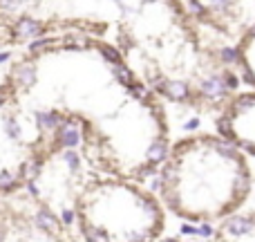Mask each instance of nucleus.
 <instances>
[{"label": "nucleus", "mask_w": 255, "mask_h": 242, "mask_svg": "<svg viewBox=\"0 0 255 242\" xmlns=\"http://www.w3.org/2000/svg\"><path fill=\"white\" fill-rule=\"evenodd\" d=\"M38 121L70 123L97 173L143 182L168 150L159 97L110 47L90 38H47L13 65L4 90Z\"/></svg>", "instance_id": "nucleus-1"}, {"label": "nucleus", "mask_w": 255, "mask_h": 242, "mask_svg": "<svg viewBox=\"0 0 255 242\" xmlns=\"http://www.w3.org/2000/svg\"><path fill=\"white\" fill-rule=\"evenodd\" d=\"M0 25L11 38H90L119 54L154 94L186 92L163 56L168 36L179 38L170 0H0Z\"/></svg>", "instance_id": "nucleus-2"}, {"label": "nucleus", "mask_w": 255, "mask_h": 242, "mask_svg": "<svg viewBox=\"0 0 255 242\" xmlns=\"http://www.w3.org/2000/svg\"><path fill=\"white\" fill-rule=\"evenodd\" d=\"M157 173L166 213L195 225L220 222L242 211L253 191L249 157L217 132L170 144Z\"/></svg>", "instance_id": "nucleus-3"}, {"label": "nucleus", "mask_w": 255, "mask_h": 242, "mask_svg": "<svg viewBox=\"0 0 255 242\" xmlns=\"http://www.w3.org/2000/svg\"><path fill=\"white\" fill-rule=\"evenodd\" d=\"M65 222H76L85 242H159L166 209L141 182L97 173L79 186Z\"/></svg>", "instance_id": "nucleus-4"}, {"label": "nucleus", "mask_w": 255, "mask_h": 242, "mask_svg": "<svg viewBox=\"0 0 255 242\" xmlns=\"http://www.w3.org/2000/svg\"><path fill=\"white\" fill-rule=\"evenodd\" d=\"M45 135L38 121L13 103L7 94L0 97V193L13 191L34 164L43 157Z\"/></svg>", "instance_id": "nucleus-5"}, {"label": "nucleus", "mask_w": 255, "mask_h": 242, "mask_svg": "<svg viewBox=\"0 0 255 242\" xmlns=\"http://www.w3.org/2000/svg\"><path fill=\"white\" fill-rule=\"evenodd\" d=\"M217 135L247 157H255V90L235 92L222 103Z\"/></svg>", "instance_id": "nucleus-6"}, {"label": "nucleus", "mask_w": 255, "mask_h": 242, "mask_svg": "<svg viewBox=\"0 0 255 242\" xmlns=\"http://www.w3.org/2000/svg\"><path fill=\"white\" fill-rule=\"evenodd\" d=\"M211 242H255V209L238 211L220 220Z\"/></svg>", "instance_id": "nucleus-7"}, {"label": "nucleus", "mask_w": 255, "mask_h": 242, "mask_svg": "<svg viewBox=\"0 0 255 242\" xmlns=\"http://www.w3.org/2000/svg\"><path fill=\"white\" fill-rule=\"evenodd\" d=\"M235 61H238L242 81L255 90V25L240 36L238 47H235Z\"/></svg>", "instance_id": "nucleus-8"}, {"label": "nucleus", "mask_w": 255, "mask_h": 242, "mask_svg": "<svg viewBox=\"0 0 255 242\" xmlns=\"http://www.w3.org/2000/svg\"><path fill=\"white\" fill-rule=\"evenodd\" d=\"M251 195L255 198V173H253V191H251Z\"/></svg>", "instance_id": "nucleus-9"}, {"label": "nucleus", "mask_w": 255, "mask_h": 242, "mask_svg": "<svg viewBox=\"0 0 255 242\" xmlns=\"http://www.w3.org/2000/svg\"><path fill=\"white\" fill-rule=\"evenodd\" d=\"M168 242H177V240H168Z\"/></svg>", "instance_id": "nucleus-10"}]
</instances>
